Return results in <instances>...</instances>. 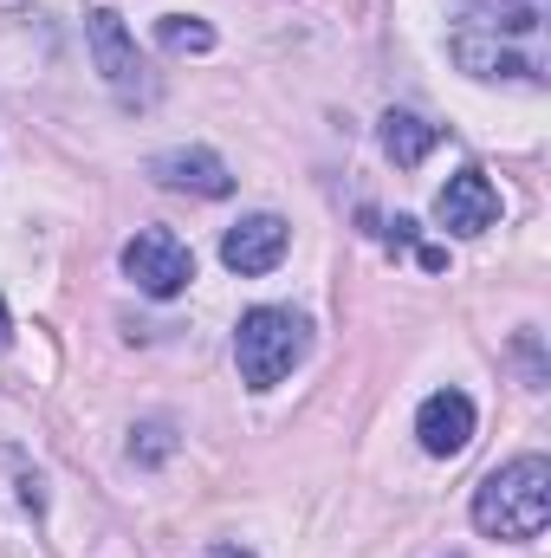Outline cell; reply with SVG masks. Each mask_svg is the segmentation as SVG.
I'll return each instance as SVG.
<instances>
[{
  "instance_id": "6da1fadb",
  "label": "cell",
  "mask_w": 551,
  "mask_h": 558,
  "mask_svg": "<svg viewBox=\"0 0 551 558\" xmlns=\"http://www.w3.org/2000/svg\"><path fill=\"white\" fill-rule=\"evenodd\" d=\"M551 520V461L519 454L474 487V526L487 539H539Z\"/></svg>"
},
{
  "instance_id": "7a4b0ae2",
  "label": "cell",
  "mask_w": 551,
  "mask_h": 558,
  "mask_svg": "<svg viewBox=\"0 0 551 558\" xmlns=\"http://www.w3.org/2000/svg\"><path fill=\"white\" fill-rule=\"evenodd\" d=\"M305 344H311L305 312H292V305H254V312L241 318V331H234L241 384H247V390H273V384H285L292 364L305 357Z\"/></svg>"
},
{
  "instance_id": "3957f363",
  "label": "cell",
  "mask_w": 551,
  "mask_h": 558,
  "mask_svg": "<svg viewBox=\"0 0 551 558\" xmlns=\"http://www.w3.org/2000/svg\"><path fill=\"white\" fill-rule=\"evenodd\" d=\"M85 39H91V59H98V72H105V85L118 92V105H149L156 98V78H149V65H143L137 39L124 33V20L111 13V7H91L85 13Z\"/></svg>"
},
{
  "instance_id": "277c9868",
  "label": "cell",
  "mask_w": 551,
  "mask_h": 558,
  "mask_svg": "<svg viewBox=\"0 0 551 558\" xmlns=\"http://www.w3.org/2000/svg\"><path fill=\"white\" fill-rule=\"evenodd\" d=\"M124 274L137 279V292H149V299H175V292H188V279H195V254H188V241L169 234V228H137V234L124 241Z\"/></svg>"
},
{
  "instance_id": "5b68a950",
  "label": "cell",
  "mask_w": 551,
  "mask_h": 558,
  "mask_svg": "<svg viewBox=\"0 0 551 558\" xmlns=\"http://www.w3.org/2000/svg\"><path fill=\"white\" fill-rule=\"evenodd\" d=\"M448 52H454V65H461V72H474V78H513V85H546V65H539V52H519V46H506L500 33L461 26V33L448 39Z\"/></svg>"
},
{
  "instance_id": "8992f818",
  "label": "cell",
  "mask_w": 551,
  "mask_h": 558,
  "mask_svg": "<svg viewBox=\"0 0 551 558\" xmlns=\"http://www.w3.org/2000/svg\"><path fill=\"white\" fill-rule=\"evenodd\" d=\"M285 247H292V228L279 215H247V221H234L221 234V267L241 279H260L285 260Z\"/></svg>"
},
{
  "instance_id": "52a82bcc",
  "label": "cell",
  "mask_w": 551,
  "mask_h": 558,
  "mask_svg": "<svg viewBox=\"0 0 551 558\" xmlns=\"http://www.w3.org/2000/svg\"><path fill=\"white\" fill-rule=\"evenodd\" d=\"M434 221H441L448 234H461V241L487 234V228L500 221V189L487 182V169H461V175H448V189L434 195Z\"/></svg>"
},
{
  "instance_id": "ba28073f",
  "label": "cell",
  "mask_w": 551,
  "mask_h": 558,
  "mask_svg": "<svg viewBox=\"0 0 551 558\" xmlns=\"http://www.w3.org/2000/svg\"><path fill=\"white\" fill-rule=\"evenodd\" d=\"M415 435H421V448H428L434 461L461 454V448L474 441V397H467V390H434V397L421 403V416H415Z\"/></svg>"
},
{
  "instance_id": "9c48e42d",
  "label": "cell",
  "mask_w": 551,
  "mask_h": 558,
  "mask_svg": "<svg viewBox=\"0 0 551 558\" xmlns=\"http://www.w3.org/2000/svg\"><path fill=\"white\" fill-rule=\"evenodd\" d=\"M149 175H156L162 189H182V195H208V202L234 195V175H228V162H221L215 149H162V156L149 162Z\"/></svg>"
},
{
  "instance_id": "30bf717a",
  "label": "cell",
  "mask_w": 551,
  "mask_h": 558,
  "mask_svg": "<svg viewBox=\"0 0 551 558\" xmlns=\"http://www.w3.org/2000/svg\"><path fill=\"white\" fill-rule=\"evenodd\" d=\"M434 143H441V124H421L415 111H390V118H383V156H390L396 169H415Z\"/></svg>"
},
{
  "instance_id": "8fae6325",
  "label": "cell",
  "mask_w": 551,
  "mask_h": 558,
  "mask_svg": "<svg viewBox=\"0 0 551 558\" xmlns=\"http://www.w3.org/2000/svg\"><path fill=\"white\" fill-rule=\"evenodd\" d=\"M156 46L162 52H215V26L195 13H162L156 20Z\"/></svg>"
},
{
  "instance_id": "7c38bea8",
  "label": "cell",
  "mask_w": 551,
  "mask_h": 558,
  "mask_svg": "<svg viewBox=\"0 0 551 558\" xmlns=\"http://www.w3.org/2000/svg\"><path fill=\"white\" fill-rule=\"evenodd\" d=\"M169 454H175V428H169V422H143V428H131V461L156 468V461H169Z\"/></svg>"
},
{
  "instance_id": "4fadbf2b",
  "label": "cell",
  "mask_w": 551,
  "mask_h": 558,
  "mask_svg": "<svg viewBox=\"0 0 551 558\" xmlns=\"http://www.w3.org/2000/svg\"><path fill=\"white\" fill-rule=\"evenodd\" d=\"M13 344V318H7V305H0V351Z\"/></svg>"
},
{
  "instance_id": "5bb4252c",
  "label": "cell",
  "mask_w": 551,
  "mask_h": 558,
  "mask_svg": "<svg viewBox=\"0 0 551 558\" xmlns=\"http://www.w3.org/2000/svg\"><path fill=\"white\" fill-rule=\"evenodd\" d=\"M208 558H254V553H241V546H215Z\"/></svg>"
}]
</instances>
